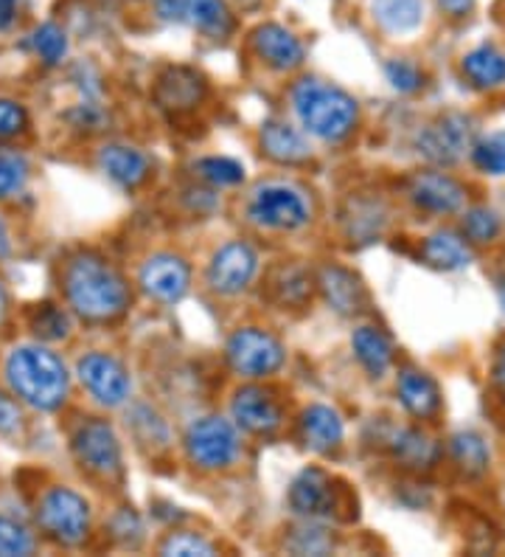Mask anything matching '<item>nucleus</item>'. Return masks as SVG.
<instances>
[{
	"instance_id": "nucleus-31",
	"label": "nucleus",
	"mask_w": 505,
	"mask_h": 557,
	"mask_svg": "<svg viewBox=\"0 0 505 557\" xmlns=\"http://www.w3.org/2000/svg\"><path fill=\"white\" fill-rule=\"evenodd\" d=\"M370 14L388 35H411L425 21V0H370Z\"/></svg>"
},
{
	"instance_id": "nucleus-45",
	"label": "nucleus",
	"mask_w": 505,
	"mask_h": 557,
	"mask_svg": "<svg viewBox=\"0 0 505 557\" xmlns=\"http://www.w3.org/2000/svg\"><path fill=\"white\" fill-rule=\"evenodd\" d=\"M28 127V113L17 99L0 96V141L17 138Z\"/></svg>"
},
{
	"instance_id": "nucleus-32",
	"label": "nucleus",
	"mask_w": 505,
	"mask_h": 557,
	"mask_svg": "<svg viewBox=\"0 0 505 557\" xmlns=\"http://www.w3.org/2000/svg\"><path fill=\"white\" fill-rule=\"evenodd\" d=\"M28 330L42 344H56V341H65L71 335L74 319H71V310H65V307L54 305V301H42L28 313Z\"/></svg>"
},
{
	"instance_id": "nucleus-34",
	"label": "nucleus",
	"mask_w": 505,
	"mask_h": 557,
	"mask_svg": "<svg viewBox=\"0 0 505 557\" xmlns=\"http://www.w3.org/2000/svg\"><path fill=\"white\" fill-rule=\"evenodd\" d=\"M31 177V163L17 147H0V203L21 198Z\"/></svg>"
},
{
	"instance_id": "nucleus-11",
	"label": "nucleus",
	"mask_w": 505,
	"mask_h": 557,
	"mask_svg": "<svg viewBox=\"0 0 505 557\" xmlns=\"http://www.w3.org/2000/svg\"><path fill=\"white\" fill-rule=\"evenodd\" d=\"M416 147L435 166H455L475 147V122L466 113H444L418 133Z\"/></svg>"
},
{
	"instance_id": "nucleus-23",
	"label": "nucleus",
	"mask_w": 505,
	"mask_h": 557,
	"mask_svg": "<svg viewBox=\"0 0 505 557\" xmlns=\"http://www.w3.org/2000/svg\"><path fill=\"white\" fill-rule=\"evenodd\" d=\"M258 147L269 161L281 163V166H303L312 161V144L306 141V136L281 119L264 124L258 133Z\"/></svg>"
},
{
	"instance_id": "nucleus-7",
	"label": "nucleus",
	"mask_w": 505,
	"mask_h": 557,
	"mask_svg": "<svg viewBox=\"0 0 505 557\" xmlns=\"http://www.w3.org/2000/svg\"><path fill=\"white\" fill-rule=\"evenodd\" d=\"M248 220L262 232H301L312 223V203L301 186L269 181L250 195Z\"/></svg>"
},
{
	"instance_id": "nucleus-33",
	"label": "nucleus",
	"mask_w": 505,
	"mask_h": 557,
	"mask_svg": "<svg viewBox=\"0 0 505 557\" xmlns=\"http://www.w3.org/2000/svg\"><path fill=\"white\" fill-rule=\"evenodd\" d=\"M450 454L455 459V465L460 468V473L469 479L483 476L492 462V454L485 448L483 436L471 434V431H460L450 440Z\"/></svg>"
},
{
	"instance_id": "nucleus-46",
	"label": "nucleus",
	"mask_w": 505,
	"mask_h": 557,
	"mask_svg": "<svg viewBox=\"0 0 505 557\" xmlns=\"http://www.w3.org/2000/svg\"><path fill=\"white\" fill-rule=\"evenodd\" d=\"M17 9H21V0H0V32H7V28L14 26Z\"/></svg>"
},
{
	"instance_id": "nucleus-44",
	"label": "nucleus",
	"mask_w": 505,
	"mask_h": 557,
	"mask_svg": "<svg viewBox=\"0 0 505 557\" xmlns=\"http://www.w3.org/2000/svg\"><path fill=\"white\" fill-rule=\"evenodd\" d=\"M26 429V417H23V403L12 395V392H3L0 388V436L14 440L21 436Z\"/></svg>"
},
{
	"instance_id": "nucleus-35",
	"label": "nucleus",
	"mask_w": 505,
	"mask_h": 557,
	"mask_svg": "<svg viewBox=\"0 0 505 557\" xmlns=\"http://www.w3.org/2000/svg\"><path fill=\"white\" fill-rule=\"evenodd\" d=\"M28 42H31L34 54L40 57V62L42 65H48V69L62 65L67 57V48H71L65 28L56 26V23H42V26L34 28Z\"/></svg>"
},
{
	"instance_id": "nucleus-17",
	"label": "nucleus",
	"mask_w": 505,
	"mask_h": 557,
	"mask_svg": "<svg viewBox=\"0 0 505 557\" xmlns=\"http://www.w3.org/2000/svg\"><path fill=\"white\" fill-rule=\"evenodd\" d=\"M250 48L253 54L267 65V69L278 71V74H290L303 65V42L298 40L295 32H290L281 23H262L258 28L250 32Z\"/></svg>"
},
{
	"instance_id": "nucleus-48",
	"label": "nucleus",
	"mask_w": 505,
	"mask_h": 557,
	"mask_svg": "<svg viewBox=\"0 0 505 557\" xmlns=\"http://www.w3.org/2000/svg\"><path fill=\"white\" fill-rule=\"evenodd\" d=\"M9 253H12V237H9L7 223L0 218V257H9Z\"/></svg>"
},
{
	"instance_id": "nucleus-42",
	"label": "nucleus",
	"mask_w": 505,
	"mask_h": 557,
	"mask_svg": "<svg viewBox=\"0 0 505 557\" xmlns=\"http://www.w3.org/2000/svg\"><path fill=\"white\" fill-rule=\"evenodd\" d=\"M384 76L399 94H416V90L425 88V71L411 60H399V57L388 60L384 62Z\"/></svg>"
},
{
	"instance_id": "nucleus-6",
	"label": "nucleus",
	"mask_w": 505,
	"mask_h": 557,
	"mask_svg": "<svg viewBox=\"0 0 505 557\" xmlns=\"http://www.w3.org/2000/svg\"><path fill=\"white\" fill-rule=\"evenodd\" d=\"M71 454L81 473L101 484H118L124 479V450L115 429L101 417H88L71 434Z\"/></svg>"
},
{
	"instance_id": "nucleus-43",
	"label": "nucleus",
	"mask_w": 505,
	"mask_h": 557,
	"mask_svg": "<svg viewBox=\"0 0 505 557\" xmlns=\"http://www.w3.org/2000/svg\"><path fill=\"white\" fill-rule=\"evenodd\" d=\"M110 535L122 546H127V549H135L143 541V523L138 512L132 507H122L118 512H113V518H110Z\"/></svg>"
},
{
	"instance_id": "nucleus-10",
	"label": "nucleus",
	"mask_w": 505,
	"mask_h": 557,
	"mask_svg": "<svg viewBox=\"0 0 505 557\" xmlns=\"http://www.w3.org/2000/svg\"><path fill=\"white\" fill-rule=\"evenodd\" d=\"M76 377L93 403L122 408L132 397V377L122 360L110 352H88L76 360Z\"/></svg>"
},
{
	"instance_id": "nucleus-18",
	"label": "nucleus",
	"mask_w": 505,
	"mask_h": 557,
	"mask_svg": "<svg viewBox=\"0 0 505 557\" xmlns=\"http://www.w3.org/2000/svg\"><path fill=\"white\" fill-rule=\"evenodd\" d=\"M317 287L337 315L354 319L368 310V287L354 271L343 265H324L317 271Z\"/></svg>"
},
{
	"instance_id": "nucleus-13",
	"label": "nucleus",
	"mask_w": 505,
	"mask_h": 557,
	"mask_svg": "<svg viewBox=\"0 0 505 557\" xmlns=\"http://www.w3.org/2000/svg\"><path fill=\"white\" fill-rule=\"evenodd\" d=\"M138 287L157 305H177L191 287V265L180 253H152L138 271Z\"/></svg>"
},
{
	"instance_id": "nucleus-39",
	"label": "nucleus",
	"mask_w": 505,
	"mask_h": 557,
	"mask_svg": "<svg viewBox=\"0 0 505 557\" xmlns=\"http://www.w3.org/2000/svg\"><path fill=\"white\" fill-rule=\"evenodd\" d=\"M37 549V537L28 532V527L0 516V557H28Z\"/></svg>"
},
{
	"instance_id": "nucleus-41",
	"label": "nucleus",
	"mask_w": 505,
	"mask_h": 557,
	"mask_svg": "<svg viewBox=\"0 0 505 557\" xmlns=\"http://www.w3.org/2000/svg\"><path fill=\"white\" fill-rule=\"evenodd\" d=\"M500 218L494 214L492 209H471L466 211V218H464V237L469 239V243H494L500 234Z\"/></svg>"
},
{
	"instance_id": "nucleus-37",
	"label": "nucleus",
	"mask_w": 505,
	"mask_h": 557,
	"mask_svg": "<svg viewBox=\"0 0 505 557\" xmlns=\"http://www.w3.org/2000/svg\"><path fill=\"white\" fill-rule=\"evenodd\" d=\"M471 163L485 175H505V129H494L471 147Z\"/></svg>"
},
{
	"instance_id": "nucleus-9",
	"label": "nucleus",
	"mask_w": 505,
	"mask_h": 557,
	"mask_svg": "<svg viewBox=\"0 0 505 557\" xmlns=\"http://www.w3.org/2000/svg\"><path fill=\"white\" fill-rule=\"evenodd\" d=\"M225 358L236 374L262 381V377H273L287 363V349L276 335L262 326H242L228 338Z\"/></svg>"
},
{
	"instance_id": "nucleus-49",
	"label": "nucleus",
	"mask_w": 505,
	"mask_h": 557,
	"mask_svg": "<svg viewBox=\"0 0 505 557\" xmlns=\"http://www.w3.org/2000/svg\"><path fill=\"white\" fill-rule=\"evenodd\" d=\"M7 310H9V290L7 285H3V278H0V324H3V319H7Z\"/></svg>"
},
{
	"instance_id": "nucleus-22",
	"label": "nucleus",
	"mask_w": 505,
	"mask_h": 557,
	"mask_svg": "<svg viewBox=\"0 0 505 557\" xmlns=\"http://www.w3.org/2000/svg\"><path fill=\"white\" fill-rule=\"evenodd\" d=\"M209 94V85L202 79V74L191 69H182V65H175V69H166L161 76H157L155 85V99L161 108L172 110V113H189V110H197Z\"/></svg>"
},
{
	"instance_id": "nucleus-36",
	"label": "nucleus",
	"mask_w": 505,
	"mask_h": 557,
	"mask_svg": "<svg viewBox=\"0 0 505 557\" xmlns=\"http://www.w3.org/2000/svg\"><path fill=\"white\" fill-rule=\"evenodd\" d=\"M194 175L200 181H205L209 186H216V189H225V186H236L244 181V166L233 158H200L194 163Z\"/></svg>"
},
{
	"instance_id": "nucleus-2",
	"label": "nucleus",
	"mask_w": 505,
	"mask_h": 557,
	"mask_svg": "<svg viewBox=\"0 0 505 557\" xmlns=\"http://www.w3.org/2000/svg\"><path fill=\"white\" fill-rule=\"evenodd\" d=\"M3 381L31 411L54 414L71 397V372L65 360L42 344H21L7 355Z\"/></svg>"
},
{
	"instance_id": "nucleus-5",
	"label": "nucleus",
	"mask_w": 505,
	"mask_h": 557,
	"mask_svg": "<svg viewBox=\"0 0 505 557\" xmlns=\"http://www.w3.org/2000/svg\"><path fill=\"white\" fill-rule=\"evenodd\" d=\"M34 518H37L42 537L56 546H67V549L85 544L90 535V523H93L88 498L65 484H54L42 493Z\"/></svg>"
},
{
	"instance_id": "nucleus-29",
	"label": "nucleus",
	"mask_w": 505,
	"mask_h": 557,
	"mask_svg": "<svg viewBox=\"0 0 505 557\" xmlns=\"http://www.w3.org/2000/svg\"><path fill=\"white\" fill-rule=\"evenodd\" d=\"M421 259H425V265L435 268V271H460L471 262V248L466 237L450 232V228H441L421 243Z\"/></svg>"
},
{
	"instance_id": "nucleus-3",
	"label": "nucleus",
	"mask_w": 505,
	"mask_h": 557,
	"mask_svg": "<svg viewBox=\"0 0 505 557\" xmlns=\"http://www.w3.org/2000/svg\"><path fill=\"white\" fill-rule=\"evenodd\" d=\"M290 102L303 133L315 136L317 141H345L359 124L357 99L331 82L315 79V76H303L292 85Z\"/></svg>"
},
{
	"instance_id": "nucleus-1",
	"label": "nucleus",
	"mask_w": 505,
	"mask_h": 557,
	"mask_svg": "<svg viewBox=\"0 0 505 557\" xmlns=\"http://www.w3.org/2000/svg\"><path fill=\"white\" fill-rule=\"evenodd\" d=\"M67 310L85 324H115L132 307V287L118 268L96 251H76L62 265Z\"/></svg>"
},
{
	"instance_id": "nucleus-47",
	"label": "nucleus",
	"mask_w": 505,
	"mask_h": 557,
	"mask_svg": "<svg viewBox=\"0 0 505 557\" xmlns=\"http://www.w3.org/2000/svg\"><path fill=\"white\" fill-rule=\"evenodd\" d=\"M441 3V9H444L446 14H452V17H464L466 12H471V7H475V0H438Z\"/></svg>"
},
{
	"instance_id": "nucleus-4",
	"label": "nucleus",
	"mask_w": 505,
	"mask_h": 557,
	"mask_svg": "<svg viewBox=\"0 0 505 557\" xmlns=\"http://www.w3.org/2000/svg\"><path fill=\"white\" fill-rule=\"evenodd\" d=\"M290 510L303 521H351L357 518V498L345 484L337 482L324 468H303L290 484Z\"/></svg>"
},
{
	"instance_id": "nucleus-27",
	"label": "nucleus",
	"mask_w": 505,
	"mask_h": 557,
	"mask_svg": "<svg viewBox=\"0 0 505 557\" xmlns=\"http://www.w3.org/2000/svg\"><path fill=\"white\" fill-rule=\"evenodd\" d=\"M351 349L357 355L359 367L370 377H382L393 363V344L391 338L374 324H363L351 333Z\"/></svg>"
},
{
	"instance_id": "nucleus-20",
	"label": "nucleus",
	"mask_w": 505,
	"mask_h": 557,
	"mask_svg": "<svg viewBox=\"0 0 505 557\" xmlns=\"http://www.w3.org/2000/svg\"><path fill=\"white\" fill-rule=\"evenodd\" d=\"M396 395L399 403L404 406V411L421 422H432L441 408H444V400H441V388H438L435 377L416 367H404L396 377Z\"/></svg>"
},
{
	"instance_id": "nucleus-12",
	"label": "nucleus",
	"mask_w": 505,
	"mask_h": 557,
	"mask_svg": "<svg viewBox=\"0 0 505 557\" xmlns=\"http://www.w3.org/2000/svg\"><path fill=\"white\" fill-rule=\"evenodd\" d=\"M258 276V253L244 239H230L216 248L205 271V282L219 296H239Z\"/></svg>"
},
{
	"instance_id": "nucleus-28",
	"label": "nucleus",
	"mask_w": 505,
	"mask_h": 557,
	"mask_svg": "<svg viewBox=\"0 0 505 557\" xmlns=\"http://www.w3.org/2000/svg\"><path fill=\"white\" fill-rule=\"evenodd\" d=\"M127 429L132 431L135 442L141 448L152 450V454H166L172 448V429H168V422L163 420L161 411L149 406V403H132L129 406Z\"/></svg>"
},
{
	"instance_id": "nucleus-25",
	"label": "nucleus",
	"mask_w": 505,
	"mask_h": 557,
	"mask_svg": "<svg viewBox=\"0 0 505 557\" xmlns=\"http://www.w3.org/2000/svg\"><path fill=\"white\" fill-rule=\"evenodd\" d=\"M388 225V209L377 198H349L343 209V232L354 245L377 243Z\"/></svg>"
},
{
	"instance_id": "nucleus-16",
	"label": "nucleus",
	"mask_w": 505,
	"mask_h": 557,
	"mask_svg": "<svg viewBox=\"0 0 505 557\" xmlns=\"http://www.w3.org/2000/svg\"><path fill=\"white\" fill-rule=\"evenodd\" d=\"M407 198L416 209L427 211V214H455L464 209L466 189L446 172H416L407 177Z\"/></svg>"
},
{
	"instance_id": "nucleus-14",
	"label": "nucleus",
	"mask_w": 505,
	"mask_h": 557,
	"mask_svg": "<svg viewBox=\"0 0 505 557\" xmlns=\"http://www.w3.org/2000/svg\"><path fill=\"white\" fill-rule=\"evenodd\" d=\"M230 417L248 434L269 436L283 425V406L269 388L242 386L230 400Z\"/></svg>"
},
{
	"instance_id": "nucleus-8",
	"label": "nucleus",
	"mask_w": 505,
	"mask_h": 557,
	"mask_svg": "<svg viewBox=\"0 0 505 557\" xmlns=\"http://www.w3.org/2000/svg\"><path fill=\"white\" fill-rule=\"evenodd\" d=\"M236 429H239L236 422L219 414L200 417L191 422L182 436V448H186L189 462L197 470H209V473L233 468L242 456V440Z\"/></svg>"
},
{
	"instance_id": "nucleus-26",
	"label": "nucleus",
	"mask_w": 505,
	"mask_h": 557,
	"mask_svg": "<svg viewBox=\"0 0 505 557\" xmlns=\"http://www.w3.org/2000/svg\"><path fill=\"white\" fill-rule=\"evenodd\" d=\"M315 285L317 278H312V273L303 265H295V262H283V265H276L267 273L269 299L283 307V310L306 305L312 299Z\"/></svg>"
},
{
	"instance_id": "nucleus-30",
	"label": "nucleus",
	"mask_w": 505,
	"mask_h": 557,
	"mask_svg": "<svg viewBox=\"0 0 505 557\" xmlns=\"http://www.w3.org/2000/svg\"><path fill=\"white\" fill-rule=\"evenodd\" d=\"M460 71L478 90H497L505 85V54L497 46L483 42L464 54Z\"/></svg>"
},
{
	"instance_id": "nucleus-51",
	"label": "nucleus",
	"mask_w": 505,
	"mask_h": 557,
	"mask_svg": "<svg viewBox=\"0 0 505 557\" xmlns=\"http://www.w3.org/2000/svg\"><path fill=\"white\" fill-rule=\"evenodd\" d=\"M497 296H500V305H503V313H505V278H500V285H497Z\"/></svg>"
},
{
	"instance_id": "nucleus-24",
	"label": "nucleus",
	"mask_w": 505,
	"mask_h": 557,
	"mask_svg": "<svg viewBox=\"0 0 505 557\" xmlns=\"http://www.w3.org/2000/svg\"><path fill=\"white\" fill-rule=\"evenodd\" d=\"M388 448L391 456L411 473H427L441 459V448L430 434L421 429H399L388 436Z\"/></svg>"
},
{
	"instance_id": "nucleus-50",
	"label": "nucleus",
	"mask_w": 505,
	"mask_h": 557,
	"mask_svg": "<svg viewBox=\"0 0 505 557\" xmlns=\"http://www.w3.org/2000/svg\"><path fill=\"white\" fill-rule=\"evenodd\" d=\"M494 377H497L500 386L505 388V349L500 352V360H497V369H494Z\"/></svg>"
},
{
	"instance_id": "nucleus-19",
	"label": "nucleus",
	"mask_w": 505,
	"mask_h": 557,
	"mask_svg": "<svg viewBox=\"0 0 505 557\" xmlns=\"http://www.w3.org/2000/svg\"><path fill=\"white\" fill-rule=\"evenodd\" d=\"M96 161H99V170L115 186H122L127 191L141 189L152 177V161H149L147 152H141L138 147H129V144H104Z\"/></svg>"
},
{
	"instance_id": "nucleus-38",
	"label": "nucleus",
	"mask_w": 505,
	"mask_h": 557,
	"mask_svg": "<svg viewBox=\"0 0 505 557\" xmlns=\"http://www.w3.org/2000/svg\"><path fill=\"white\" fill-rule=\"evenodd\" d=\"M287 549L295 555H329L334 549V541L324 527H317V521H303L290 532Z\"/></svg>"
},
{
	"instance_id": "nucleus-15",
	"label": "nucleus",
	"mask_w": 505,
	"mask_h": 557,
	"mask_svg": "<svg viewBox=\"0 0 505 557\" xmlns=\"http://www.w3.org/2000/svg\"><path fill=\"white\" fill-rule=\"evenodd\" d=\"M157 14L166 23L189 26L211 37H225L233 28L225 0H157Z\"/></svg>"
},
{
	"instance_id": "nucleus-21",
	"label": "nucleus",
	"mask_w": 505,
	"mask_h": 557,
	"mask_svg": "<svg viewBox=\"0 0 505 557\" xmlns=\"http://www.w3.org/2000/svg\"><path fill=\"white\" fill-rule=\"evenodd\" d=\"M298 434H301L303 448L312 454H334L345 440V425L340 411L324 403L303 408L301 420H298Z\"/></svg>"
},
{
	"instance_id": "nucleus-40",
	"label": "nucleus",
	"mask_w": 505,
	"mask_h": 557,
	"mask_svg": "<svg viewBox=\"0 0 505 557\" xmlns=\"http://www.w3.org/2000/svg\"><path fill=\"white\" fill-rule=\"evenodd\" d=\"M161 555L168 557H209L216 555V546L211 544L209 537L200 535V532H189V530H177L166 537L161 544Z\"/></svg>"
}]
</instances>
